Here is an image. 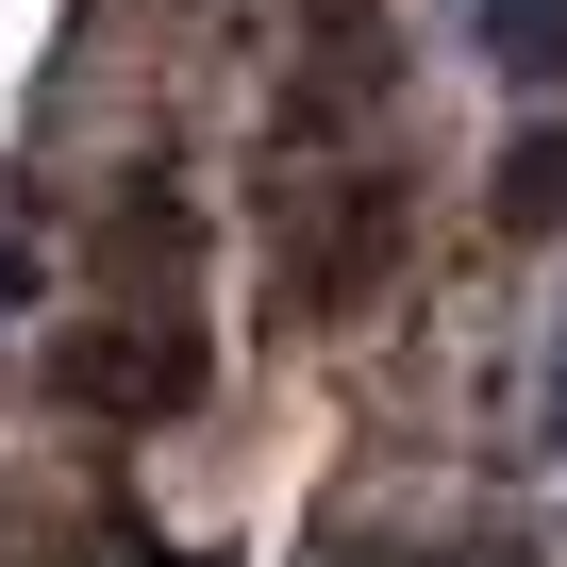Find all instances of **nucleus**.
I'll use <instances>...</instances> for the list:
<instances>
[{"instance_id":"f257e3e1","label":"nucleus","mask_w":567,"mask_h":567,"mask_svg":"<svg viewBox=\"0 0 567 567\" xmlns=\"http://www.w3.org/2000/svg\"><path fill=\"white\" fill-rule=\"evenodd\" d=\"M51 401H68V417H134V434H151V417H184V401H200V334H184V318H151V334H51Z\"/></svg>"},{"instance_id":"f03ea898","label":"nucleus","mask_w":567,"mask_h":567,"mask_svg":"<svg viewBox=\"0 0 567 567\" xmlns=\"http://www.w3.org/2000/svg\"><path fill=\"white\" fill-rule=\"evenodd\" d=\"M384 267H401V184H334V217H318V250H301V301L351 318Z\"/></svg>"},{"instance_id":"7ed1b4c3","label":"nucleus","mask_w":567,"mask_h":567,"mask_svg":"<svg viewBox=\"0 0 567 567\" xmlns=\"http://www.w3.org/2000/svg\"><path fill=\"white\" fill-rule=\"evenodd\" d=\"M467 34L501 84H567V0H467Z\"/></svg>"},{"instance_id":"20e7f679","label":"nucleus","mask_w":567,"mask_h":567,"mask_svg":"<svg viewBox=\"0 0 567 567\" xmlns=\"http://www.w3.org/2000/svg\"><path fill=\"white\" fill-rule=\"evenodd\" d=\"M501 234H567V117L501 134Z\"/></svg>"},{"instance_id":"39448f33","label":"nucleus","mask_w":567,"mask_h":567,"mask_svg":"<svg viewBox=\"0 0 567 567\" xmlns=\"http://www.w3.org/2000/svg\"><path fill=\"white\" fill-rule=\"evenodd\" d=\"M34 301H51V250H34V234H0V318H34Z\"/></svg>"},{"instance_id":"423d86ee","label":"nucleus","mask_w":567,"mask_h":567,"mask_svg":"<svg viewBox=\"0 0 567 567\" xmlns=\"http://www.w3.org/2000/svg\"><path fill=\"white\" fill-rule=\"evenodd\" d=\"M550 451H567V334H550Z\"/></svg>"}]
</instances>
